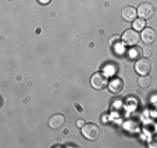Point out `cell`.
<instances>
[{
	"instance_id": "cell-1",
	"label": "cell",
	"mask_w": 157,
	"mask_h": 148,
	"mask_svg": "<svg viewBox=\"0 0 157 148\" xmlns=\"http://www.w3.org/2000/svg\"><path fill=\"white\" fill-rule=\"evenodd\" d=\"M82 136L88 140H96L100 136V129L95 123H85L82 126Z\"/></svg>"
},
{
	"instance_id": "cell-2",
	"label": "cell",
	"mask_w": 157,
	"mask_h": 148,
	"mask_svg": "<svg viewBox=\"0 0 157 148\" xmlns=\"http://www.w3.org/2000/svg\"><path fill=\"white\" fill-rule=\"evenodd\" d=\"M121 40L128 46H135V45H138V42L140 40V36H139V33H138V31L127 29V31H124V33H122Z\"/></svg>"
},
{
	"instance_id": "cell-3",
	"label": "cell",
	"mask_w": 157,
	"mask_h": 148,
	"mask_svg": "<svg viewBox=\"0 0 157 148\" xmlns=\"http://www.w3.org/2000/svg\"><path fill=\"white\" fill-rule=\"evenodd\" d=\"M107 82H109L107 76L104 74H101V72H95L92 75V78H90V85L96 90H101L104 86H107Z\"/></svg>"
},
{
	"instance_id": "cell-4",
	"label": "cell",
	"mask_w": 157,
	"mask_h": 148,
	"mask_svg": "<svg viewBox=\"0 0 157 148\" xmlns=\"http://www.w3.org/2000/svg\"><path fill=\"white\" fill-rule=\"evenodd\" d=\"M151 69V64L147 58H139L136 62H135V71L142 76V75H149Z\"/></svg>"
},
{
	"instance_id": "cell-5",
	"label": "cell",
	"mask_w": 157,
	"mask_h": 148,
	"mask_svg": "<svg viewBox=\"0 0 157 148\" xmlns=\"http://www.w3.org/2000/svg\"><path fill=\"white\" fill-rule=\"evenodd\" d=\"M107 86H109V90L113 94H118V93H121L124 90L125 83L121 78H113L110 82H107Z\"/></svg>"
},
{
	"instance_id": "cell-6",
	"label": "cell",
	"mask_w": 157,
	"mask_h": 148,
	"mask_svg": "<svg viewBox=\"0 0 157 148\" xmlns=\"http://www.w3.org/2000/svg\"><path fill=\"white\" fill-rule=\"evenodd\" d=\"M153 13H154V9L150 3H142L136 9V14L139 15L142 20H149V18L153 15Z\"/></svg>"
},
{
	"instance_id": "cell-7",
	"label": "cell",
	"mask_w": 157,
	"mask_h": 148,
	"mask_svg": "<svg viewBox=\"0 0 157 148\" xmlns=\"http://www.w3.org/2000/svg\"><path fill=\"white\" fill-rule=\"evenodd\" d=\"M140 39L145 42V45H151L156 42V31L153 28H143L142 35H139Z\"/></svg>"
},
{
	"instance_id": "cell-8",
	"label": "cell",
	"mask_w": 157,
	"mask_h": 148,
	"mask_svg": "<svg viewBox=\"0 0 157 148\" xmlns=\"http://www.w3.org/2000/svg\"><path fill=\"white\" fill-rule=\"evenodd\" d=\"M64 122H65L64 115H61V114H56V115H53L50 119H49V126H50L52 129H59V128L63 126Z\"/></svg>"
},
{
	"instance_id": "cell-9",
	"label": "cell",
	"mask_w": 157,
	"mask_h": 148,
	"mask_svg": "<svg viewBox=\"0 0 157 148\" xmlns=\"http://www.w3.org/2000/svg\"><path fill=\"white\" fill-rule=\"evenodd\" d=\"M122 18H124L125 21H128V22H132L135 18H136V10L133 9V7H124V10H122L121 13Z\"/></svg>"
},
{
	"instance_id": "cell-10",
	"label": "cell",
	"mask_w": 157,
	"mask_h": 148,
	"mask_svg": "<svg viewBox=\"0 0 157 148\" xmlns=\"http://www.w3.org/2000/svg\"><path fill=\"white\" fill-rule=\"evenodd\" d=\"M128 54H129V58L131 60H138L140 57V54H142V49H139V47H136V46H135V47H133L132 46V49H131L129 51H128Z\"/></svg>"
},
{
	"instance_id": "cell-11",
	"label": "cell",
	"mask_w": 157,
	"mask_h": 148,
	"mask_svg": "<svg viewBox=\"0 0 157 148\" xmlns=\"http://www.w3.org/2000/svg\"><path fill=\"white\" fill-rule=\"evenodd\" d=\"M139 86L143 87V89H146V87L150 86V83H151V78L149 76V75H142V76L139 78Z\"/></svg>"
},
{
	"instance_id": "cell-12",
	"label": "cell",
	"mask_w": 157,
	"mask_h": 148,
	"mask_svg": "<svg viewBox=\"0 0 157 148\" xmlns=\"http://www.w3.org/2000/svg\"><path fill=\"white\" fill-rule=\"evenodd\" d=\"M132 22H133V28H132V29H135V31H142L143 28L146 27L145 20H142V18H135Z\"/></svg>"
},
{
	"instance_id": "cell-13",
	"label": "cell",
	"mask_w": 157,
	"mask_h": 148,
	"mask_svg": "<svg viewBox=\"0 0 157 148\" xmlns=\"http://www.w3.org/2000/svg\"><path fill=\"white\" fill-rule=\"evenodd\" d=\"M142 53H143V56H146V57L153 56V47H151V45H145V47L142 49Z\"/></svg>"
},
{
	"instance_id": "cell-14",
	"label": "cell",
	"mask_w": 157,
	"mask_h": 148,
	"mask_svg": "<svg viewBox=\"0 0 157 148\" xmlns=\"http://www.w3.org/2000/svg\"><path fill=\"white\" fill-rule=\"evenodd\" d=\"M121 40V38H113V39H110V45L111 46H117V43Z\"/></svg>"
},
{
	"instance_id": "cell-15",
	"label": "cell",
	"mask_w": 157,
	"mask_h": 148,
	"mask_svg": "<svg viewBox=\"0 0 157 148\" xmlns=\"http://www.w3.org/2000/svg\"><path fill=\"white\" fill-rule=\"evenodd\" d=\"M83 122H85V121H82V119H78V121H77V126H78V128H82L83 125H85Z\"/></svg>"
},
{
	"instance_id": "cell-16",
	"label": "cell",
	"mask_w": 157,
	"mask_h": 148,
	"mask_svg": "<svg viewBox=\"0 0 157 148\" xmlns=\"http://www.w3.org/2000/svg\"><path fill=\"white\" fill-rule=\"evenodd\" d=\"M39 3H42V4H49V3H50V0H39Z\"/></svg>"
}]
</instances>
